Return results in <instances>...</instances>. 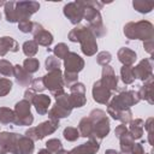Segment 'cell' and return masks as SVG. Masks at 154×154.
<instances>
[{"label": "cell", "instance_id": "6da1fadb", "mask_svg": "<svg viewBox=\"0 0 154 154\" xmlns=\"http://www.w3.org/2000/svg\"><path fill=\"white\" fill-rule=\"evenodd\" d=\"M67 37L71 42H79L83 54H85L88 57L94 55L97 51V43H96V40H95L96 37L89 30V28H87L84 25L75 26L69 32Z\"/></svg>", "mask_w": 154, "mask_h": 154}, {"label": "cell", "instance_id": "7a4b0ae2", "mask_svg": "<svg viewBox=\"0 0 154 154\" xmlns=\"http://www.w3.org/2000/svg\"><path fill=\"white\" fill-rule=\"evenodd\" d=\"M124 35L130 40H142L144 42L153 40L154 26L148 20L129 22L124 25Z\"/></svg>", "mask_w": 154, "mask_h": 154}, {"label": "cell", "instance_id": "3957f363", "mask_svg": "<svg viewBox=\"0 0 154 154\" xmlns=\"http://www.w3.org/2000/svg\"><path fill=\"white\" fill-rule=\"evenodd\" d=\"M140 101V97L137 95V91L134 90H128V91H122L120 94L113 96V99L111 100V102L108 103L107 107V113L114 119L116 116L123 111V109H128L131 106L136 105Z\"/></svg>", "mask_w": 154, "mask_h": 154}, {"label": "cell", "instance_id": "277c9868", "mask_svg": "<svg viewBox=\"0 0 154 154\" xmlns=\"http://www.w3.org/2000/svg\"><path fill=\"white\" fill-rule=\"evenodd\" d=\"M89 119L93 123V131L91 137L89 140H94L100 142L103 137H106L109 132V120L107 118V114L102 109H93L89 113Z\"/></svg>", "mask_w": 154, "mask_h": 154}, {"label": "cell", "instance_id": "5b68a950", "mask_svg": "<svg viewBox=\"0 0 154 154\" xmlns=\"http://www.w3.org/2000/svg\"><path fill=\"white\" fill-rule=\"evenodd\" d=\"M72 108L73 107H72L69 95L66 93H63L55 96V105L49 108L48 117L49 119H57V120H59L60 118H66L71 114Z\"/></svg>", "mask_w": 154, "mask_h": 154}, {"label": "cell", "instance_id": "8992f818", "mask_svg": "<svg viewBox=\"0 0 154 154\" xmlns=\"http://www.w3.org/2000/svg\"><path fill=\"white\" fill-rule=\"evenodd\" d=\"M84 8V16L83 18L87 19L89 23V30L94 34L95 37H102L106 35L107 30L102 23V17L100 14V11L91 8V7H83Z\"/></svg>", "mask_w": 154, "mask_h": 154}, {"label": "cell", "instance_id": "52a82bcc", "mask_svg": "<svg viewBox=\"0 0 154 154\" xmlns=\"http://www.w3.org/2000/svg\"><path fill=\"white\" fill-rule=\"evenodd\" d=\"M58 128H59V120H57V119H48V120L38 124L37 126L29 128L25 131V136L31 138L32 141H38V140L45 138L47 135L53 134Z\"/></svg>", "mask_w": 154, "mask_h": 154}, {"label": "cell", "instance_id": "ba28073f", "mask_svg": "<svg viewBox=\"0 0 154 154\" xmlns=\"http://www.w3.org/2000/svg\"><path fill=\"white\" fill-rule=\"evenodd\" d=\"M43 78V83L46 89H48L51 91V94L55 97L64 91V79H63V72L61 70H54V71H49L47 75L42 76Z\"/></svg>", "mask_w": 154, "mask_h": 154}, {"label": "cell", "instance_id": "9c48e42d", "mask_svg": "<svg viewBox=\"0 0 154 154\" xmlns=\"http://www.w3.org/2000/svg\"><path fill=\"white\" fill-rule=\"evenodd\" d=\"M31 103L25 99L18 101L14 106V124L19 126H29L34 122V116L30 111Z\"/></svg>", "mask_w": 154, "mask_h": 154}, {"label": "cell", "instance_id": "30bf717a", "mask_svg": "<svg viewBox=\"0 0 154 154\" xmlns=\"http://www.w3.org/2000/svg\"><path fill=\"white\" fill-rule=\"evenodd\" d=\"M20 135L14 132H0V154H18V140Z\"/></svg>", "mask_w": 154, "mask_h": 154}, {"label": "cell", "instance_id": "8fae6325", "mask_svg": "<svg viewBox=\"0 0 154 154\" xmlns=\"http://www.w3.org/2000/svg\"><path fill=\"white\" fill-rule=\"evenodd\" d=\"M40 8V4L36 1H16L14 4V11L17 20H24L29 19L35 12H37Z\"/></svg>", "mask_w": 154, "mask_h": 154}, {"label": "cell", "instance_id": "7c38bea8", "mask_svg": "<svg viewBox=\"0 0 154 154\" xmlns=\"http://www.w3.org/2000/svg\"><path fill=\"white\" fill-rule=\"evenodd\" d=\"M132 72H134L135 79L137 78V79H141L142 82L153 77V59L152 58L142 59L135 67H132Z\"/></svg>", "mask_w": 154, "mask_h": 154}, {"label": "cell", "instance_id": "4fadbf2b", "mask_svg": "<svg viewBox=\"0 0 154 154\" xmlns=\"http://www.w3.org/2000/svg\"><path fill=\"white\" fill-rule=\"evenodd\" d=\"M63 12H64V16L75 25L78 24L84 16V8L78 4V1L66 4L63 8Z\"/></svg>", "mask_w": 154, "mask_h": 154}, {"label": "cell", "instance_id": "5bb4252c", "mask_svg": "<svg viewBox=\"0 0 154 154\" xmlns=\"http://www.w3.org/2000/svg\"><path fill=\"white\" fill-rule=\"evenodd\" d=\"M70 101L72 103V107H82L85 105L87 102V97H85V87L83 83H75L70 87Z\"/></svg>", "mask_w": 154, "mask_h": 154}, {"label": "cell", "instance_id": "9a60e30c", "mask_svg": "<svg viewBox=\"0 0 154 154\" xmlns=\"http://www.w3.org/2000/svg\"><path fill=\"white\" fill-rule=\"evenodd\" d=\"M65 72L78 73L84 67V60L75 52H69V54L64 58Z\"/></svg>", "mask_w": 154, "mask_h": 154}, {"label": "cell", "instance_id": "2e32d148", "mask_svg": "<svg viewBox=\"0 0 154 154\" xmlns=\"http://www.w3.org/2000/svg\"><path fill=\"white\" fill-rule=\"evenodd\" d=\"M91 94H93V99L94 101H96L97 103L101 105H106L108 103L111 96H112V91L109 89H107L101 82L100 79L96 81L93 84V89H91Z\"/></svg>", "mask_w": 154, "mask_h": 154}, {"label": "cell", "instance_id": "e0dca14e", "mask_svg": "<svg viewBox=\"0 0 154 154\" xmlns=\"http://www.w3.org/2000/svg\"><path fill=\"white\" fill-rule=\"evenodd\" d=\"M100 82L111 91L116 90L118 87V77L116 76V72L113 70L112 66L106 65L102 67V77L100 79Z\"/></svg>", "mask_w": 154, "mask_h": 154}, {"label": "cell", "instance_id": "ac0fdd59", "mask_svg": "<svg viewBox=\"0 0 154 154\" xmlns=\"http://www.w3.org/2000/svg\"><path fill=\"white\" fill-rule=\"evenodd\" d=\"M100 149V142L89 140L87 143H82L81 146L71 149L67 154H96Z\"/></svg>", "mask_w": 154, "mask_h": 154}, {"label": "cell", "instance_id": "d6986e66", "mask_svg": "<svg viewBox=\"0 0 154 154\" xmlns=\"http://www.w3.org/2000/svg\"><path fill=\"white\" fill-rule=\"evenodd\" d=\"M35 106V109L38 114L43 116L46 113H48L49 111V106H51V97L46 94H36V96L34 97L32 102Z\"/></svg>", "mask_w": 154, "mask_h": 154}, {"label": "cell", "instance_id": "ffe728a7", "mask_svg": "<svg viewBox=\"0 0 154 154\" xmlns=\"http://www.w3.org/2000/svg\"><path fill=\"white\" fill-rule=\"evenodd\" d=\"M13 76L16 77V81L19 85L22 87H29L32 82V76L24 70L23 66L20 65H14L13 66Z\"/></svg>", "mask_w": 154, "mask_h": 154}, {"label": "cell", "instance_id": "44dd1931", "mask_svg": "<svg viewBox=\"0 0 154 154\" xmlns=\"http://www.w3.org/2000/svg\"><path fill=\"white\" fill-rule=\"evenodd\" d=\"M117 57H118V60L123 64V66H131V65H134V63L137 59L136 53L128 47H122L118 51Z\"/></svg>", "mask_w": 154, "mask_h": 154}, {"label": "cell", "instance_id": "7402d4cb", "mask_svg": "<svg viewBox=\"0 0 154 154\" xmlns=\"http://www.w3.org/2000/svg\"><path fill=\"white\" fill-rule=\"evenodd\" d=\"M137 95L140 100H146L150 105L154 103L153 101V77L144 81V84L140 88V90L137 91Z\"/></svg>", "mask_w": 154, "mask_h": 154}, {"label": "cell", "instance_id": "603a6c76", "mask_svg": "<svg viewBox=\"0 0 154 154\" xmlns=\"http://www.w3.org/2000/svg\"><path fill=\"white\" fill-rule=\"evenodd\" d=\"M129 124H130V126H129L128 131H129V134L132 136V138H134V140L141 138L142 135H143V130H144V128H143L144 122H143L141 118H137V119H135V120H131Z\"/></svg>", "mask_w": 154, "mask_h": 154}, {"label": "cell", "instance_id": "cb8c5ba5", "mask_svg": "<svg viewBox=\"0 0 154 154\" xmlns=\"http://www.w3.org/2000/svg\"><path fill=\"white\" fill-rule=\"evenodd\" d=\"M34 41H35L37 45H41V46H43V47H49V46L52 45V42H53V35H52L48 30H46V29L43 28V29H41L38 32H36V34L34 35Z\"/></svg>", "mask_w": 154, "mask_h": 154}, {"label": "cell", "instance_id": "d4e9b609", "mask_svg": "<svg viewBox=\"0 0 154 154\" xmlns=\"http://www.w3.org/2000/svg\"><path fill=\"white\" fill-rule=\"evenodd\" d=\"M34 141L25 135L19 137L18 140V154H32L34 152Z\"/></svg>", "mask_w": 154, "mask_h": 154}, {"label": "cell", "instance_id": "484cf974", "mask_svg": "<svg viewBox=\"0 0 154 154\" xmlns=\"http://www.w3.org/2000/svg\"><path fill=\"white\" fill-rule=\"evenodd\" d=\"M78 131H79V136L82 137H88L90 138L91 137V131H93V123L91 120L89 119V117H84L81 119L79 124H78Z\"/></svg>", "mask_w": 154, "mask_h": 154}, {"label": "cell", "instance_id": "4316f807", "mask_svg": "<svg viewBox=\"0 0 154 154\" xmlns=\"http://www.w3.org/2000/svg\"><path fill=\"white\" fill-rule=\"evenodd\" d=\"M132 6L140 13H149L154 7V2L153 1H146V0H134Z\"/></svg>", "mask_w": 154, "mask_h": 154}, {"label": "cell", "instance_id": "83f0119b", "mask_svg": "<svg viewBox=\"0 0 154 154\" xmlns=\"http://www.w3.org/2000/svg\"><path fill=\"white\" fill-rule=\"evenodd\" d=\"M14 4H16V1H7L4 5L6 20L10 23H18L17 17H16V11H14Z\"/></svg>", "mask_w": 154, "mask_h": 154}, {"label": "cell", "instance_id": "f1b7e54d", "mask_svg": "<svg viewBox=\"0 0 154 154\" xmlns=\"http://www.w3.org/2000/svg\"><path fill=\"white\" fill-rule=\"evenodd\" d=\"M23 48V53L28 57V58H32L34 55H36V53L38 52V45L34 41V40H29L25 41L22 46Z\"/></svg>", "mask_w": 154, "mask_h": 154}, {"label": "cell", "instance_id": "f546056e", "mask_svg": "<svg viewBox=\"0 0 154 154\" xmlns=\"http://www.w3.org/2000/svg\"><path fill=\"white\" fill-rule=\"evenodd\" d=\"M14 122V111L8 107H0V123L10 124Z\"/></svg>", "mask_w": 154, "mask_h": 154}, {"label": "cell", "instance_id": "4dcf8cb0", "mask_svg": "<svg viewBox=\"0 0 154 154\" xmlns=\"http://www.w3.org/2000/svg\"><path fill=\"white\" fill-rule=\"evenodd\" d=\"M23 67H24V70L26 72L32 75L40 69V61L36 58H28V59H25L23 61Z\"/></svg>", "mask_w": 154, "mask_h": 154}, {"label": "cell", "instance_id": "1f68e13d", "mask_svg": "<svg viewBox=\"0 0 154 154\" xmlns=\"http://www.w3.org/2000/svg\"><path fill=\"white\" fill-rule=\"evenodd\" d=\"M120 78L125 84H131L135 81V76L131 66H122L120 69Z\"/></svg>", "mask_w": 154, "mask_h": 154}, {"label": "cell", "instance_id": "d6a6232c", "mask_svg": "<svg viewBox=\"0 0 154 154\" xmlns=\"http://www.w3.org/2000/svg\"><path fill=\"white\" fill-rule=\"evenodd\" d=\"M63 136L66 141H70V142H73V141H77L78 137H79V131L77 128H72V126H67L64 129L63 131Z\"/></svg>", "mask_w": 154, "mask_h": 154}, {"label": "cell", "instance_id": "836d02e7", "mask_svg": "<svg viewBox=\"0 0 154 154\" xmlns=\"http://www.w3.org/2000/svg\"><path fill=\"white\" fill-rule=\"evenodd\" d=\"M0 76L5 77H11L13 76V65L5 59L0 60Z\"/></svg>", "mask_w": 154, "mask_h": 154}, {"label": "cell", "instance_id": "e575fe53", "mask_svg": "<svg viewBox=\"0 0 154 154\" xmlns=\"http://www.w3.org/2000/svg\"><path fill=\"white\" fill-rule=\"evenodd\" d=\"M45 65H46V70L48 72L54 71V70H59L60 69V59H58L54 55H48L46 61H45Z\"/></svg>", "mask_w": 154, "mask_h": 154}, {"label": "cell", "instance_id": "d590c367", "mask_svg": "<svg viewBox=\"0 0 154 154\" xmlns=\"http://www.w3.org/2000/svg\"><path fill=\"white\" fill-rule=\"evenodd\" d=\"M69 47L66 43H58L54 48H53V53H54V57H57L58 59H64L67 54H69Z\"/></svg>", "mask_w": 154, "mask_h": 154}, {"label": "cell", "instance_id": "8d00e7d4", "mask_svg": "<svg viewBox=\"0 0 154 154\" xmlns=\"http://www.w3.org/2000/svg\"><path fill=\"white\" fill-rule=\"evenodd\" d=\"M1 38H2V42H4V45H5V47H6V49L8 52H17L19 49V45H18V42L13 37H11V36H4Z\"/></svg>", "mask_w": 154, "mask_h": 154}, {"label": "cell", "instance_id": "74e56055", "mask_svg": "<svg viewBox=\"0 0 154 154\" xmlns=\"http://www.w3.org/2000/svg\"><path fill=\"white\" fill-rule=\"evenodd\" d=\"M114 119H116V120H119L122 124H129V123L132 120V112H131L130 108L123 109V111H120V112L116 116Z\"/></svg>", "mask_w": 154, "mask_h": 154}, {"label": "cell", "instance_id": "f35d334b", "mask_svg": "<svg viewBox=\"0 0 154 154\" xmlns=\"http://www.w3.org/2000/svg\"><path fill=\"white\" fill-rule=\"evenodd\" d=\"M111 60H112V55H111V53L107 52V51H102V52H100V53L96 55V63H97L99 65H101V66L109 65Z\"/></svg>", "mask_w": 154, "mask_h": 154}, {"label": "cell", "instance_id": "ab89813d", "mask_svg": "<svg viewBox=\"0 0 154 154\" xmlns=\"http://www.w3.org/2000/svg\"><path fill=\"white\" fill-rule=\"evenodd\" d=\"M46 147H47L46 149L49 150L51 153H57L60 149H63V144H61L60 140H58V138H51V140H48L46 142Z\"/></svg>", "mask_w": 154, "mask_h": 154}, {"label": "cell", "instance_id": "60d3db41", "mask_svg": "<svg viewBox=\"0 0 154 154\" xmlns=\"http://www.w3.org/2000/svg\"><path fill=\"white\" fill-rule=\"evenodd\" d=\"M12 89V82L8 78H1L0 77V97L6 96Z\"/></svg>", "mask_w": 154, "mask_h": 154}, {"label": "cell", "instance_id": "b9f144b4", "mask_svg": "<svg viewBox=\"0 0 154 154\" xmlns=\"http://www.w3.org/2000/svg\"><path fill=\"white\" fill-rule=\"evenodd\" d=\"M63 79H64V85L71 87L72 84L77 83V81H78V73L65 72V73H63Z\"/></svg>", "mask_w": 154, "mask_h": 154}, {"label": "cell", "instance_id": "7bdbcfd3", "mask_svg": "<svg viewBox=\"0 0 154 154\" xmlns=\"http://www.w3.org/2000/svg\"><path fill=\"white\" fill-rule=\"evenodd\" d=\"M153 120H154L153 117H150L144 122V125H143V128L148 131V142L150 146H153Z\"/></svg>", "mask_w": 154, "mask_h": 154}, {"label": "cell", "instance_id": "ee69618b", "mask_svg": "<svg viewBox=\"0 0 154 154\" xmlns=\"http://www.w3.org/2000/svg\"><path fill=\"white\" fill-rule=\"evenodd\" d=\"M18 29L24 32V34H28V32H31V29H32V22L30 19H24V20H20L18 22Z\"/></svg>", "mask_w": 154, "mask_h": 154}, {"label": "cell", "instance_id": "f6af8a7d", "mask_svg": "<svg viewBox=\"0 0 154 154\" xmlns=\"http://www.w3.org/2000/svg\"><path fill=\"white\" fill-rule=\"evenodd\" d=\"M30 85H31V89H34L36 93H41V91H43V90L46 89L45 83H43V78H42V77L32 79V82H31Z\"/></svg>", "mask_w": 154, "mask_h": 154}, {"label": "cell", "instance_id": "bcb514c9", "mask_svg": "<svg viewBox=\"0 0 154 154\" xmlns=\"http://www.w3.org/2000/svg\"><path fill=\"white\" fill-rule=\"evenodd\" d=\"M129 131H128V128L124 125V124H122V125H118L117 128H116V130H114V135H116V137L117 138H120V137H123L124 135H126Z\"/></svg>", "mask_w": 154, "mask_h": 154}, {"label": "cell", "instance_id": "7dc6e473", "mask_svg": "<svg viewBox=\"0 0 154 154\" xmlns=\"http://www.w3.org/2000/svg\"><path fill=\"white\" fill-rule=\"evenodd\" d=\"M35 96H36V91H35L34 89H31V88H29V89H26V90L24 91V99H25L26 101H29L30 103L32 102V100H34Z\"/></svg>", "mask_w": 154, "mask_h": 154}, {"label": "cell", "instance_id": "c3c4849f", "mask_svg": "<svg viewBox=\"0 0 154 154\" xmlns=\"http://www.w3.org/2000/svg\"><path fill=\"white\" fill-rule=\"evenodd\" d=\"M131 154H144V148H143L142 143H134Z\"/></svg>", "mask_w": 154, "mask_h": 154}, {"label": "cell", "instance_id": "681fc988", "mask_svg": "<svg viewBox=\"0 0 154 154\" xmlns=\"http://www.w3.org/2000/svg\"><path fill=\"white\" fill-rule=\"evenodd\" d=\"M143 47L146 49L147 53L149 54H153V51H154V46H153V40H148V41H144L143 42Z\"/></svg>", "mask_w": 154, "mask_h": 154}, {"label": "cell", "instance_id": "f907efd6", "mask_svg": "<svg viewBox=\"0 0 154 154\" xmlns=\"http://www.w3.org/2000/svg\"><path fill=\"white\" fill-rule=\"evenodd\" d=\"M7 52H8V51L6 49V47H5L4 42H2V38L0 37V57H5Z\"/></svg>", "mask_w": 154, "mask_h": 154}, {"label": "cell", "instance_id": "816d5d0a", "mask_svg": "<svg viewBox=\"0 0 154 154\" xmlns=\"http://www.w3.org/2000/svg\"><path fill=\"white\" fill-rule=\"evenodd\" d=\"M105 154H119L116 149H107L106 152H105Z\"/></svg>", "mask_w": 154, "mask_h": 154}, {"label": "cell", "instance_id": "f5cc1de1", "mask_svg": "<svg viewBox=\"0 0 154 154\" xmlns=\"http://www.w3.org/2000/svg\"><path fill=\"white\" fill-rule=\"evenodd\" d=\"M37 154H52V153L49 150H47V149H41V150H38Z\"/></svg>", "mask_w": 154, "mask_h": 154}, {"label": "cell", "instance_id": "db71d44e", "mask_svg": "<svg viewBox=\"0 0 154 154\" xmlns=\"http://www.w3.org/2000/svg\"><path fill=\"white\" fill-rule=\"evenodd\" d=\"M55 154H67V150H65V149H60V150L57 152Z\"/></svg>", "mask_w": 154, "mask_h": 154}, {"label": "cell", "instance_id": "11a10c76", "mask_svg": "<svg viewBox=\"0 0 154 154\" xmlns=\"http://www.w3.org/2000/svg\"><path fill=\"white\" fill-rule=\"evenodd\" d=\"M5 5V1H0V6H4Z\"/></svg>", "mask_w": 154, "mask_h": 154}, {"label": "cell", "instance_id": "9f6ffc18", "mask_svg": "<svg viewBox=\"0 0 154 154\" xmlns=\"http://www.w3.org/2000/svg\"><path fill=\"white\" fill-rule=\"evenodd\" d=\"M148 154H153V153H152V152H150V153H148Z\"/></svg>", "mask_w": 154, "mask_h": 154}, {"label": "cell", "instance_id": "6f0895ef", "mask_svg": "<svg viewBox=\"0 0 154 154\" xmlns=\"http://www.w3.org/2000/svg\"><path fill=\"white\" fill-rule=\"evenodd\" d=\"M0 19H1V13H0Z\"/></svg>", "mask_w": 154, "mask_h": 154}]
</instances>
